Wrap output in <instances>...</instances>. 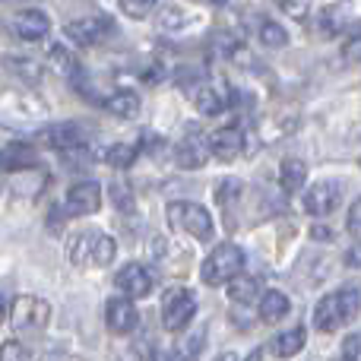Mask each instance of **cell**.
I'll return each instance as SVG.
<instances>
[{
	"label": "cell",
	"instance_id": "1",
	"mask_svg": "<svg viewBox=\"0 0 361 361\" xmlns=\"http://www.w3.org/2000/svg\"><path fill=\"white\" fill-rule=\"evenodd\" d=\"M358 311H361V288L345 286L317 301V307H314V326L320 333H336L349 320H355Z\"/></svg>",
	"mask_w": 361,
	"mask_h": 361
},
{
	"label": "cell",
	"instance_id": "2",
	"mask_svg": "<svg viewBox=\"0 0 361 361\" xmlns=\"http://www.w3.org/2000/svg\"><path fill=\"white\" fill-rule=\"evenodd\" d=\"M118 254L114 238L102 235V231H76L67 244V260L73 267H108Z\"/></svg>",
	"mask_w": 361,
	"mask_h": 361
},
{
	"label": "cell",
	"instance_id": "3",
	"mask_svg": "<svg viewBox=\"0 0 361 361\" xmlns=\"http://www.w3.org/2000/svg\"><path fill=\"white\" fill-rule=\"evenodd\" d=\"M244 269V250L238 244H219L209 257L200 267V276H203L206 286H228L238 273Z\"/></svg>",
	"mask_w": 361,
	"mask_h": 361
},
{
	"label": "cell",
	"instance_id": "4",
	"mask_svg": "<svg viewBox=\"0 0 361 361\" xmlns=\"http://www.w3.org/2000/svg\"><path fill=\"white\" fill-rule=\"evenodd\" d=\"M165 216H169L171 228L187 231V235L197 238V241H209L212 238V216L200 203H184V200H178V203H169Z\"/></svg>",
	"mask_w": 361,
	"mask_h": 361
},
{
	"label": "cell",
	"instance_id": "5",
	"mask_svg": "<svg viewBox=\"0 0 361 361\" xmlns=\"http://www.w3.org/2000/svg\"><path fill=\"white\" fill-rule=\"evenodd\" d=\"M193 317H197V298H193V292L184 288V286H171L169 292L162 295V324H165V330H171V333L187 330Z\"/></svg>",
	"mask_w": 361,
	"mask_h": 361
},
{
	"label": "cell",
	"instance_id": "6",
	"mask_svg": "<svg viewBox=\"0 0 361 361\" xmlns=\"http://www.w3.org/2000/svg\"><path fill=\"white\" fill-rule=\"evenodd\" d=\"M10 324L19 333L25 330H44L51 324V305L42 295H19L10 305Z\"/></svg>",
	"mask_w": 361,
	"mask_h": 361
},
{
	"label": "cell",
	"instance_id": "7",
	"mask_svg": "<svg viewBox=\"0 0 361 361\" xmlns=\"http://www.w3.org/2000/svg\"><path fill=\"white\" fill-rule=\"evenodd\" d=\"M184 89H187V99L193 102V108H197L200 114H219V111H225V105L231 102L228 86H222V82H216V80H197Z\"/></svg>",
	"mask_w": 361,
	"mask_h": 361
},
{
	"label": "cell",
	"instance_id": "8",
	"mask_svg": "<svg viewBox=\"0 0 361 361\" xmlns=\"http://www.w3.org/2000/svg\"><path fill=\"white\" fill-rule=\"evenodd\" d=\"M137 324H140V311H137V305H133V298L118 295V298H111L105 305L108 333H114V336H127V333L137 330Z\"/></svg>",
	"mask_w": 361,
	"mask_h": 361
},
{
	"label": "cell",
	"instance_id": "9",
	"mask_svg": "<svg viewBox=\"0 0 361 361\" xmlns=\"http://www.w3.org/2000/svg\"><path fill=\"white\" fill-rule=\"evenodd\" d=\"M108 32H111V19L108 16H82V19L67 23L63 35H67L73 44H80V48H92V44H99Z\"/></svg>",
	"mask_w": 361,
	"mask_h": 361
},
{
	"label": "cell",
	"instance_id": "10",
	"mask_svg": "<svg viewBox=\"0 0 361 361\" xmlns=\"http://www.w3.org/2000/svg\"><path fill=\"white\" fill-rule=\"evenodd\" d=\"M339 203H343V184L339 180H317L305 193V209L311 216H330Z\"/></svg>",
	"mask_w": 361,
	"mask_h": 361
},
{
	"label": "cell",
	"instance_id": "11",
	"mask_svg": "<svg viewBox=\"0 0 361 361\" xmlns=\"http://www.w3.org/2000/svg\"><path fill=\"white\" fill-rule=\"evenodd\" d=\"M114 286H118L127 298L137 301V298H146V295L152 292L156 279H152V273L146 267H140V263H127L124 269H118V273H114Z\"/></svg>",
	"mask_w": 361,
	"mask_h": 361
},
{
	"label": "cell",
	"instance_id": "12",
	"mask_svg": "<svg viewBox=\"0 0 361 361\" xmlns=\"http://www.w3.org/2000/svg\"><path fill=\"white\" fill-rule=\"evenodd\" d=\"M209 146H212V156L219 162H235L244 149H247V137L241 133V127H219L216 133L209 137Z\"/></svg>",
	"mask_w": 361,
	"mask_h": 361
},
{
	"label": "cell",
	"instance_id": "13",
	"mask_svg": "<svg viewBox=\"0 0 361 361\" xmlns=\"http://www.w3.org/2000/svg\"><path fill=\"white\" fill-rule=\"evenodd\" d=\"M209 156H212V146H209V140L200 137V133H187V137L175 146V162L187 171L203 169Z\"/></svg>",
	"mask_w": 361,
	"mask_h": 361
},
{
	"label": "cell",
	"instance_id": "14",
	"mask_svg": "<svg viewBox=\"0 0 361 361\" xmlns=\"http://www.w3.org/2000/svg\"><path fill=\"white\" fill-rule=\"evenodd\" d=\"M102 206V187L99 180H80L67 190V212L70 216H89Z\"/></svg>",
	"mask_w": 361,
	"mask_h": 361
},
{
	"label": "cell",
	"instance_id": "15",
	"mask_svg": "<svg viewBox=\"0 0 361 361\" xmlns=\"http://www.w3.org/2000/svg\"><path fill=\"white\" fill-rule=\"evenodd\" d=\"M10 29H13V35L23 38V42H42L51 32V19H48V13H42V10H23L13 16Z\"/></svg>",
	"mask_w": 361,
	"mask_h": 361
},
{
	"label": "cell",
	"instance_id": "16",
	"mask_svg": "<svg viewBox=\"0 0 361 361\" xmlns=\"http://www.w3.org/2000/svg\"><path fill=\"white\" fill-rule=\"evenodd\" d=\"M44 143L63 156V152L86 149V133H82V127H76V124H61V127H51V130L44 133Z\"/></svg>",
	"mask_w": 361,
	"mask_h": 361
},
{
	"label": "cell",
	"instance_id": "17",
	"mask_svg": "<svg viewBox=\"0 0 361 361\" xmlns=\"http://www.w3.org/2000/svg\"><path fill=\"white\" fill-rule=\"evenodd\" d=\"M349 23H352V6L349 4H333V6H326V10L320 13L317 29H320V35L336 38V35H343V32L349 29Z\"/></svg>",
	"mask_w": 361,
	"mask_h": 361
},
{
	"label": "cell",
	"instance_id": "18",
	"mask_svg": "<svg viewBox=\"0 0 361 361\" xmlns=\"http://www.w3.org/2000/svg\"><path fill=\"white\" fill-rule=\"evenodd\" d=\"M102 108H105L108 114H114V118H137L140 114V95L130 92V89H118V92H111L108 99H102Z\"/></svg>",
	"mask_w": 361,
	"mask_h": 361
},
{
	"label": "cell",
	"instance_id": "19",
	"mask_svg": "<svg viewBox=\"0 0 361 361\" xmlns=\"http://www.w3.org/2000/svg\"><path fill=\"white\" fill-rule=\"evenodd\" d=\"M288 311H292V305H288L286 292H279V288L263 292V298H260V320L263 324H276V320H282Z\"/></svg>",
	"mask_w": 361,
	"mask_h": 361
},
{
	"label": "cell",
	"instance_id": "20",
	"mask_svg": "<svg viewBox=\"0 0 361 361\" xmlns=\"http://www.w3.org/2000/svg\"><path fill=\"white\" fill-rule=\"evenodd\" d=\"M48 67L54 73H61L63 80H80V61L73 57V51L63 48V44H54L48 51Z\"/></svg>",
	"mask_w": 361,
	"mask_h": 361
},
{
	"label": "cell",
	"instance_id": "21",
	"mask_svg": "<svg viewBox=\"0 0 361 361\" xmlns=\"http://www.w3.org/2000/svg\"><path fill=\"white\" fill-rule=\"evenodd\" d=\"M307 180V165L301 159H282V169H279V187L286 193H298Z\"/></svg>",
	"mask_w": 361,
	"mask_h": 361
},
{
	"label": "cell",
	"instance_id": "22",
	"mask_svg": "<svg viewBox=\"0 0 361 361\" xmlns=\"http://www.w3.org/2000/svg\"><path fill=\"white\" fill-rule=\"evenodd\" d=\"M228 298L238 301V305H254V301H260V282L254 279V276H244L238 273L235 279L228 282Z\"/></svg>",
	"mask_w": 361,
	"mask_h": 361
},
{
	"label": "cell",
	"instance_id": "23",
	"mask_svg": "<svg viewBox=\"0 0 361 361\" xmlns=\"http://www.w3.org/2000/svg\"><path fill=\"white\" fill-rule=\"evenodd\" d=\"M305 343H307L305 326H295V330H288V333H282V336H276L273 343H269V349H273L276 358H292V355H298V352L305 349Z\"/></svg>",
	"mask_w": 361,
	"mask_h": 361
},
{
	"label": "cell",
	"instance_id": "24",
	"mask_svg": "<svg viewBox=\"0 0 361 361\" xmlns=\"http://www.w3.org/2000/svg\"><path fill=\"white\" fill-rule=\"evenodd\" d=\"M137 156H140L137 143H114L111 149L105 152V162L111 165V169H130V165L137 162Z\"/></svg>",
	"mask_w": 361,
	"mask_h": 361
},
{
	"label": "cell",
	"instance_id": "25",
	"mask_svg": "<svg viewBox=\"0 0 361 361\" xmlns=\"http://www.w3.org/2000/svg\"><path fill=\"white\" fill-rule=\"evenodd\" d=\"M257 38H260L267 48H286L288 44V32L282 29L276 19H263L260 29H257Z\"/></svg>",
	"mask_w": 361,
	"mask_h": 361
},
{
	"label": "cell",
	"instance_id": "26",
	"mask_svg": "<svg viewBox=\"0 0 361 361\" xmlns=\"http://www.w3.org/2000/svg\"><path fill=\"white\" fill-rule=\"evenodd\" d=\"M203 352V330H193L190 336H184L180 343L175 345V355L180 361H197V355Z\"/></svg>",
	"mask_w": 361,
	"mask_h": 361
},
{
	"label": "cell",
	"instance_id": "27",
	"mask_svg": "<svg viewBox=\"0 0 361 361\" xmlns=\"http://www.w3.org/2000/svg\"><path fill=\"white\" fill-rule=\"evenodd\" d=\"M23 165H35V152L25 149V146H19V149L6 146V152H4V169H6V171H16V169H23Z\"/></svg>",
	"mask_w": 361,
	"mask_h": 361
},
{
	"label": "cell",
	"instance_id": "28",
	"mask_svg": "<svg viewBox=\"0 0 361 361\" xmlns=\"http://www.w3.org/2000/svg\"><path fill=\"white\" fill-rule=\"evenodd\" d=\"M159 6V0H121V10L130 19H146Z\"/></svg>",
	"mask_w": 361,
	"mask_h": 361
},
{
	"label": "cell",
	"instance_id": "29",
	"mask_svg": "<svg viewBox=\"0 0 361 361\" xmlns=\"http://www.w3.org/2000/svg\"><path fill=\"white\" fill-rule=\"evenodd\" d=\"M241 190H244V184L241 180H235V178H228V180H222V184H219V203H222V209H228L231 203H235L238 197H241Z\"/></svg>",
	"mask_w": 361,
	"mask_h": 361
},
{
	"label": "cell",
	"instance_id": "30",
	"mask_svg": "<svg viewBox=\"0 0 361 361\" xmlns=\"http://www.w3.org/2000/svg\"><path fill=\"white\" fill-rule=\"evenodd\" d=\"M279 4V10L286 13V16H292V19H307V13H311V0H276Z\"/></svg>",
	"mask_w": 361,
	"mask_h": 361
},
{
	"label": "cell",
	"instance_id": "31",
	"mask_svg": "<svg viewBox=\"0 0 361 361\" xmlns=\"http://www.w3.org/2000/svg\"><path fill=\"white\" fill-rule=\"evenodd\" d=\"M339 361H361V336H358V333H352V336L343 343Z\"/></svg>",
	"mask_w": 361,
	"mask_h": 361
},
{
	"label": "cell",
	"instance_id": "32",
	"mask_svg": "<svg viewBox=\"0 0 361 361\" xmlns=\"http://www.w3.org/2000/svg\"><path fill=\"white\" fill-rule=\"evenodd\" d=\"M4 361H29V352H25L16 339H6L4 343Z\"/></svg>",
	"mask_w": 361,
	"mask_h": 361
},
{
	"label": "cell",
	"instance_id": "33",
	"mask_svg": "<svg viewBox=\"0 0 361 361\" xmlns=\"http://www.w3.org/2000/svg\"><path fill=\"white\" fill-rule=\"evenodd\" d=\"M111 190H114V206H118V209H127V212H130V209H133L130 187H124V184H114Z\"/></svg>",
	"mask_w": 361,
	"mask_h": 361
},
{
	"label": "cell",
	"instance_id": "34",
	"mask_svg": "<svg viewBox=\"0 0 361 361\" xmlns=\"http://www.w3.org/2000/svg\"><path fill=\"white\" fill-rule=\"evenodd\" d=\"M184 19H187V13L180 10V6H169V10L162 13V29H171V25L178 29V25L184 23Z\"/></svg>",
	"mask_w": 361,
	"mask_h": 361
},
{
	"label": "cell",
	"instance_id": "35",
	"mask_svg": "<svg viewBox=\"0 0 361 361\" xmlns=\"http://www.w3.org/2000/svg\"><path fill=\"white\" fill-rule=\"evenodd\" d=\"M345 225H349V231L361 241V197L355 200V203H352V209H349V222H345Z\"/></svg>",
	"mask_w": 361,
	"mask_h": 361
},
{
	"label": "cell",
	"instance_id": "36",
	"mask_svg": "<svg viewBox=\"0 0 361 361\" xmlns=\"http://www.w3.org/2000/svg\"><path fill=\"white\" fill-rule=\"evenodd\" d=\"M343 57H345V61H361V35H355L349 44H345Z\"/></svg>",
	"mask_w": 361,
	"mask_h": 361
},
{
	"label": "cell",
	"instance_id": "37",
	"mask_svg": "<svg viewBox=\"0 0 361 361\" xmlns=\"http://www.w3.org/2000/svg\"><path fill=\"white\" fill-rule=\"evenodd\" d=\"M44 361H82V358H73V355H67V352H54V355H48Z\"/></svg>",
	"mask_w": 361,
	"mask_h": 361
},
{
	"label": "cell",
	"instance_id": "38",
	"mask_svg": "<svg viewBox=\"0 0 361 361\" xmlns=\"http://www.w3.org/2000/svg\"><path fill=\"white\" fill-rule=\"evenodd\" d=\"M152 361H180L178 355H169V352H156V355H152Z\"/></svg>",
	"mask_w": 361,
	"mask_h": 361
},
{
	"label": "cell",
	"instance_id": "39",
	"mask_svg": "<svg viewBox=\"0 0 361 361\" xmlns=\"http://www.w3.org/2000/svg\"><path fill=\"white\" fill-rule=\"evenodd\" d=\"M206 4H209V6H225L228 0H206Z\"/></svg>",
	"mask_w": 361,
	"mask_h": 361
},
{
	"label": "cell",
	"instance_id": "40",
	"mask_svg": "<svg viewBox=\"0 0 361 361\" xmlns=\"http://www.w3.org/2000/svg\"><path fill=\"white\" fill-rule=\"evenodd\" d=\"M219 361H238V358H235V355H231V352H225V355H222V358H219Z\"/></svg>",
	"mask_w": 361,
	"mask_h": 361
},
{
	"label": "cell",
	"instance_id": "41",
	"mask_svg": "<svg viewBox=\"0 0 361 361\" xmlns=\"http://www.w3.org/2000/svg\"><path fill=\"white\" fill-rule=\"evenodd\" d=\"M247 361H260V352H254V355H250Z\"/></svg>",
	"mask_w": 361,
	"mask_h": 361
}]
</instances>
